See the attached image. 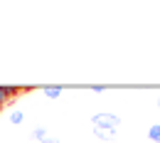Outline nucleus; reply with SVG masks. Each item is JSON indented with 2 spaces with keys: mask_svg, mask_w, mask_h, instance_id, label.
Instances as JSON below:
<instances>
[{
  "mask_svg": "<svg viewBox=\"0 0 160 143\" xmlns=\"http://www.w3.org/2000/svg\"><path fill=\"white\" fill-rule=\"evenodd\" d=\"M91 123L94 126H99V128H118L121 126V116H116V114H94L91 116Z\"/></svg>",
  "mask_w": 160,
  "mask_h": 143,
  "instance_id": "obj_1",
  "label": "nucleus"
},
{
  "mask_svg": "<svg viewBox=\"0 0 160 143\" xmlns=\"http://www.w3.org/2000/svg\"><path fill=\"white\" fill-rule=\"evenodd\" d=\"M113 133H116L113 128H99V126H94V136H96L99 141H103V143H111V141H113V138H116Z\"/></svg>",
  "mask_w": 160,
  "mask_h": 143,
  "instance_id": "obj_2",
  "label": "nucleus"
},
{
  "mask_svg": "<svg viewBox=\"0 0 160 143\" xmlns=\"http://www.w3.org/2000/svg\"><path fill=\"white\" fill-rule=\"evenodd\" d=\"M62 91H64V89H62L59 84H47V86H42V94H44L47 99H59Z\"/></svg>",
  "mask_w": 160,
  "mask_h": 143,
  "instance_id": "obj_3",
  "label": "nucleus"
},
{
  "mask_svg": "<svg viewBox=\"0 0 160 143\" xmlns=\"http://www.w3.org/2000/svg\"><path fill=\"white\" fill-rule=\"evenodd\" d=\"M148 138H150L153 143H160V123H155V126L148 128Z\"/></svg>",
  "mask_w": 160,
  "mask_h": 143,
  "instance_id": "obj_4",
  "label": "nucleus"
},
{
  "mask_svg": "<svg viewBox=\"0 0 160 143\" xmlns=\"http://www.w3.org/2000/svg\"><path fill=\"white\" fill-rule=\"evenodd\" d=\"M32 138H35L37 143H40V141H44V138H47V128H44V126H37V128L32 131Z\"/></svg>",
  "mask_w": 160,
  "mask_h": 143,
  "instance_id": "obj_5",
  "label": "nucleus"
},
{
  "mask_svg": "<svg viewBox=\"0 0 160 143\" xmlns=\"http://www.w3.org/2000/svg\"><path fill=\"white\" fill-rule=\"evenodd\" d=\"M22 121H25V114H22V111H12V114H10V123L18 126V123H22Z\"/></svg>",
  "mask_w": 160,
  "mask_h": 143,
  "instance_id": "obj_6",
  "label": "nucleus"
},
{
  "mask_svg": "<svg viewBox=\"0 0 160 143\" xmlns=\"http://www.w3.org/2000/svg\"><path fill=\"white\" fill-rule=\"evenodd\" d=\"M8 101H10V94H8V89H5V86H0V106H5Z\"/></svg>",
  "mask_w": 160,
  "mask_h": 143,
  "instance_id": "obj_7",
  "label": "nucleus"
},
{
  "mask_svg": "<svg viewBox=\"0 0 160 143\" xmlns=\"http://www.w3.org/2000/svg\"><path fill=\"white\" fill-rule=\"evenodd\" d=\"M89 89H91V91H96V94H103V91H106V86H103V84H91Z\"/></svg>",
  "mask_w": 160,
  "mask_h": 143,
  "instance_id": "obj_8",
  "label": "nucleus"
},
{
  "mask_svg": "<svg viewBox=\"0 0 160 143\" xmlns=\"http://www.w3.org/2000/svg\"><path fill=\"white\" fill-rule=\"evenodd\" d=\"M40 143H59V138H49V136H47V138H44V141H40Z\"/></svg>",
  "mask_w": 160,
  "mask_h": 143,
  "instance_id": "obj_9",
  "label": "nucleus"
},
{
  "mask_svg": "<svg viewBox=\"0 0 160 143\" xmlns=\"http://www.w3.org/2000/svg\"><path fill=\"white\" fill-rule=\"evenodd\" d=\"M158 109H160V96H158Z\"/></svg>",
  "mask_w": 160,
  "mask_h": 143,
  "instance_id": "obj_10",
  "label": "nucleus"
}]
</instances>
